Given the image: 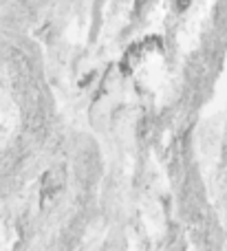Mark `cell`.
Wrapping results in <instances>:
<instances>
[{
	"instance_id": "cell-1",
	"label": "cell",
	"mask_w": 227,
	"mask_h": 251,
	"mask_svg": "<svg viewBox=\"0 0 227 251\" xmlns=\"http://www.w3.org/2000/svg\"><path fill=\"white\" fill-rule=\"evenodd\" d=\"M64 181H66L64 165H53V168H49L47 172L42 174V181H40V194H42L44 199H51V196H55L57 192L64 187Z\"/></svg>"
},
{
	"instance_id": "cell-2",
	"label": "cell",
	"mask_w": 227,
	"mask_h": 251,
	"mask_svg": "<svg viewBox=\"0 0 227 251\" xmlns=\"http://www.w3.org/2000/svg\"><path fill=\"white\" fill-rule=\"evenodd\" d=\"M190 0H179V7H188Z\"/></svg>"
}]
</instances>
